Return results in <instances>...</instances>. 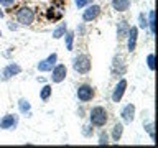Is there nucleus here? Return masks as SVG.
<instances>
[{
    "label": "nucleus",
    "mask_w": 158,
    "mask_h": 148,
    "mask_svg": "<svg viewBox=\"0 0 158 148\" xmlns=\"http://www.w3.org/2000/svg\"><path fill=\"white\" fill-rule=\"evenodd\" d=\"M109 120V112L106 107L102 105H96L91 109V112H89V123H91L92 127H97L101 128L107 123Z\"/></svg>",
    "instance_id": "1"
},
{
    "label": "nucleus",
    "mask_w": 158,
    "mask_h": 148,
    "mask_svg": "<svg viewBox=\"0 0 158 148\" xmlns=\"http://www.w3.org/2000/svg\"><path fill=\"white\" fill-rule=\"evenodd\" d=\"M91 68H92V63H91V58L87 54H77L74 56L73 59V69L76 71L77 74H89L91 72Z\"/></svg>",
    "instance_id": "2"
},
{
    "label": "nucleus",
    "mask_w": 158,
    "mask_h": 148,
    "mask_svg": "<svg viewBox=\"0 0 158 148\" xmlns=\"http://www.w3.org/2000/svg\"><path fill=\"white\" fill-rule=\"evenodd\" d=\"M17 23L20 27H31L35 22V10L30 7H22L17 10Z\"/></svg>",
    "instance_id": "3"
},
{
    "label": "nucleus",
    "mask_w": 158,
    "mask_h": 148,
    "mask_svg": "<svg viewBox=\"0 0 158 148\" xmlns=\"http://www.w3.org/2000/svg\"><path fill=\"white\" fill-rule=\"evenodd\" d=\"M86 10L82 12V22L84 23H91L94 22V20H97L99 18V15H101L102 12V8H101V5H97V3H89L87 7H84Z\"/></svg>",
    "instance_id": "4"
},
{
    "label": "nucleus",
    "mask_w": 158,
    "mask_h": 148,
    "mask_svg": "<svg viewBox=\"0 0 158 148\" xmlns=\"http://www.w3.org/2000/svg\"><path fill=\"white\" fill-rule=\"evenodd\" d=\"M20 72H22V66H20L18 63H8L7 66L2 69V72H0V81L7 82V81H10L12 77L18 76Z\"/></svg>",
    "instance_id": "5"
},
{
    "label": "nucleus",
    "mask_w": 158,
    "mask_h": 148,
    "mask_svg": "<svg viewBox=\"0 0 158 148\" xmlns=\"http://www.w3.org/2000/svg\"><path fill=\"white\" fill-rule=\"evenodd\" d=\"M76 96L79 99V102H91L94 96H96V91H94L91 84H81V86H77Z\"/></svg>",
    "instance_id": "6"
},
{
    "label": "nucleus",
    "mask_w": 158,
    "mask_h": 148,
    "mask_svg": "<svg viewBox=\"0 0 158 148\" xmlns=\"http://www.w3.org/2000/svg\"><path fill=\"white\" fill-rule=\"evenodd\" d=\"M49 72H51L53 84H61L64 79H66V76H68V68H66V64L56 63V66H54Z\"/></svg>",
    "instance_id": "7"
},
{
    "label": "nucleus",
    "mask_w": 158,
    "mask_h": 148,
    "mask_svg": "<svg viewBox=\"0 0 158 148\" xmlns=\"http://www.w3.org/2000/svg\"><path fill=\"white\" fill-rule=\"evenodd\" d=\"M56 63H58V54L56 53H51L48 58L41 59V61L36 64V69H38L40 72H49L54 66H56Z\"/></svg>",
    "instance_id": "8"
},
{
    "label": "nucleus",
    "mask_w": 158,
    "mask_h": 148,
    "mask_svg": "<svg viewBox=\"0 0 158 148\" xmlns=\"http://www.w3.org/2000/svg\"><path fill=\"white\" fill-rule=\"evenodd\" d=\"M127 87H128V82H127V79H120L117 84H115V87H114V91H112V102H115L118 104L122 101V97H123V94H125L127 91Z\"/></svg>",
    "instance_id": "9"
},
{
    "label": "nucleus",
    "mask_w": 158,
    "mask_h": 148,
    "mask_svg": "<svg viewBox=\"0 0 158 148\" xmlns=\"http://www.w3.org/2000/svg\"><path fill=\"white\" fill-rule=\"evenodd\" d=\"M125 71H127V64H125L123 56H120V54L114 56V59H112V74L114 76H123Z\"/></svg>",
    "instance_id": "10"
},
{
    "label": "nucleus",
    "mask_w": 158,
    "mask_h": 148,
    "mask_svg": "<svg viewBox=\"0 0 158 148\" xmlns=\"http://www.w3.org/2000/svg\"><path fill=\"white\" fill-rule=\"evenodd\" d=\"M17 125H18V117L15 113H7L0 118V128L2 130H15Z\"/></svg>",
    "instance_id": "11"
},
{
    "label": "nucleus",
    "mask_w": 158,
    "mask_h": 148,
    "mask_svg": "<svg viewBox=\"0 0 158 148\" xmlns=\"http://www.w3.org/2000/svg\"><path fill=\"white\" fill-rule=\"evenodd\" d=\"M127 51L128 53H133L137 48V39H138V27H130L128 30V35H127Z\"/></svg>",
    "instance_id": "12"
},
{
    "label": "nucleus",
    "mask_w": 158,
    "mask_h": 148,
    "mask_svg": "<svg viewBox=\"0 0 158 148\" xmlns=\"http://www.w3.org/2000/svg\"><path fill=\"white\" fill-rule=\"evenodd\" d=\"M120 118H122L123 123H132L135 120V105H133V104L123 105L122 110H120Z\"/></svg>",
    "instance_id": "13"
},
{
    "label": "nucleus",
    "mask_w": 158,
    "mask_h": 148,
    "mask_svg": "<svg viewBox=\"0 0 158 148\" xmlns=\"http://www.w3.org/2000/svg\"><path fill=\"white\" fill-rule=\"evenodd\" d=\"M128 30H130V25L127 23V20H120V22L117 23V39L118 41H122V39L127 38Z\"/></svg>",
    "instance_id": "14"
},
{
    "label": "nucleus",
    "mask_w": 158,
    "mask_h": 148,
    "mask_svg": "<svg viewBox=\"0 0 158 148\" xmlns=\"http://www.w3.org/2000/svg\"><path fill=\"white\" fill-rule=\"evenodd\" d=\"M110 5L115 12H127L132 5V0H112Z\"/></svg>",
    "instance_id": "15"
},
{
    "label": "nucleus",
    "mask_w": 158,
    "mask_h": 148,
    "mask_svg": "<svg viewBox=\"0 0 158 148\" xmlns=\"http://www.w3.org/2000/svg\"><path fill=\"white\" fill-rule=\"evenodd\" d=\"M122 135H123V125L122 123H114V127H112V142H115V143H118L120 142V138H122Z\"/></svg>",
    "instance_id": "16"
},
{
    "label": "nucleus",
    "mask_w": 158,
    "mask_h": 148,
    "mask_svg": "<svg viewBox=\"0 0 158 148\" xmlns=\"http://www.w3.org/2000/svg\"><path fill=\"white\" fill-rule=\"evenodd\" d=\"M18 109H20V112L25 113V115H31V104H30L28 99H18Z\"/></svg>",
    "instance_id": "17"
},
{
    "label": "nucleus",
    "mask_w": 158,
    "mask_h": 148,
    "mask_svg": "<svg viewBox=\"0 0 158 148\" xmlns=\"http://www.w3.org/2000/svg\"><path fill=\"white\" fill-rule=\"evenodd\" d=\"M68 31V23L66 22H63V23H59L56 28L53 30V38L54 39H59V38H63L64 36V33Z\"/></svg>",
    "instance_id": "18"
},
{
    "label": "nucleus",
    "mask_w": 158,
    "mask_h": 148,
    "mask_svg": "<svg viewBox=\"0 0 158 148\" xmlns=\"http://www.w3.org/2000/svg\"><path fill=\"white\" fill-rule=\"evenodd\" d=\"M51 94H53V89L49 84H46V86H43L41 91H40V99H41L43 102H48L49 97H51Z\"/></svg>",
    "instance_id": "19"
},
{
    "label": "nucleus",
    "mask_w": 158,
    "mask_h": 148,
    "mask_svg": "<svg viewBox=\"0 0 158 148\" xmlns=\"http://www.w3.org/2000/svg\"><path fill=\"white\" fill-rule=\"evenodd\" d=\"M64 43H66V49L73 51V43H74V33L73 31H66L64 33Z\"/></svg>",
    "instance_id": "20"
},
{
    "label": "nucleus",
    "mask_w": 158,
    "mask_h": 148,
    "mask_svg": "<svg viewBox=\"0 0 158 148\" xmlns=\"http://www.w3.org/2000/svg\"><path fill=\"white\" fill-rule=\"evenodd\" d=\"M148 28H150V33L152 36H155V10H150V13H148Z\"/></svg>",
    "instance_id": "21"
},
{
    "label": "nucleus",
    "mask_w": 158,
    "mask_h": 148,
    "mask_svg": "<svg viewBox=\"0 0 158 148\" xmlns=\"http://www.w3.org/2000/svg\"><path fill=\"white\" fill-rule=\"evenodd\" d=\"M82 135L86 138H91L94 135V127L91 123H86V125H82Z\"/></svg>",
    "instance_id": "22"
},
{
    "label": "nucleus",
    "mask_w": 158,
    "mask_h": 148,
    "mask_svg": "<svg viewBox=\"0 0 158 148\" xmlns=\"http://www.w3.org/2000/svg\"><path fill=\"white\" fill-rule=\"evenodd\" d=\"M138 28H140V30H147V28H148V22H147L145 13H140V15H138Z\"/></svg>",
    "instance_id": "23"
},
{
    "label": "nucleus",
    "mask_w": 158,
    "mask_h": 148,
    "mask_svg": "<svg viewBox=\"0 0 158 148\" xmlns=\"http://www.w3.org/2000/svg\"><path fill=\"white\" fill-rule=\"evenodd\" d=\"M143 127H145V130H147L148 135H150L152 140H155V130H153V128H155V123H153V122H148V123H145Z\"/></svg>",
    "instance_id": "24"
},
{
    "label": "nucleus",
    "mask_w": 158,
    "mask_h": 148,
    "mask_svg": "<svg viewBox=\"0 0 158 148\" xmlns=\"http://www.w3.org/2000/svg\"><path fill=\"white\" fill-rule=\"evenodd\" d=\"M147 66H148L150 71H155V54H153V53H150L147 56Z\"/></svg>",
    "instance_id": "25"
},
{
    "label": "nucleus",
    "mask_w": 158,
    "mask_h": 148,
    "mask_svg": "<svg viewBox=\"0 0 158 148\" xmlns=\"http://www.w3.org/2000/svg\"><path fill=\"white\" fill-rule=\"evenodd\" d=\"M48 18L49 20H56V18H61V12H56V8H48Z\"/></svg>",
    "instance_id": "26"
},
{
    "label": "nucleus",
    "mask_w": 158,
    "mask_h": 148,
    "mask_svg": "<svg viewBox=\"0 0 158 148\" xmlns=\"http://www.w3.org/2000/svg\"><path fill=\"white\" fill-rule=\"evenodd\" d=\"M99 145H109V143H110V142H109V135H107V133L106 132H101V133H99Z\"/></svg>",
    "instance_id": "27"
},
{
    "label": "nucleus",
    "mask_w": 158,
    "mask_h": 148,
    "mask_svg": "<svg viewBox=\"0 0 158 148\" xmlns=\"http://www.w3.org/2000/svg\"><path fill=\"white\" fill-rule=\"evenodd\" d=\"M94 0H74V3H76V7L77 8H84V7H87L89 3H92Z\"/></svg>",
    "instance_id": "28"
},
{
    "label": "nucleus",
    "mask_w": 158,
    "mask_h": 148,
    "mask_svg": "<svg viewBox=\"0 0 158 148\" xmlns=\"http://www.w3.org/2000/svg\"><path fill=\"white\" fill-rule=\"evenodd\" d=\"M15 0H0V5L2 7H10V5H13Z\"/></svg>",
    "instance_id": "29"
},
{
    "label": "nucleus",
    "mask_w": 158,
    "mask_h": 148,
    "mask_svg": "<svg viewBox=\"0 0 158 148\" xmlns=\"http://www.w3.org/2000/svg\"><path fill=\"white\" fill-rule=\"evenodd\" d=\"M8 28H10V30H13V31H15V30H18V23H13V22H10V23H8Z\"/></svg>",
    "instance_id": "30"
},
{
    "label": "nucleus",
    "mask_w": 158,
    "mask_h": 148,
    "mask_svg": "<svg viewBox=\"0 0 158 148\" xmlns=\"http://www.w3.org/2000/svg\"><path fill=\"white\" fill-rule=\"evenodd\" d=\"M3 17H5V12L2 10V5H0V18H3Z\"/></svg>",
    "instance_id": "31"
},
{
    "label": "nucleus",
    "mask_w": 158,
    "mask_h": 148,
    "mask_svg": "<svg viewBox=\"0 0 158 148\" xmlns=\"http://www.w3.org/2000/svg\"><path fill=\"white\" fill-rule=\"evenodd\" d=\"M0 36H2V31H0Z\"/></svg>",
    "instance_id": "32"
}]
</instances>
